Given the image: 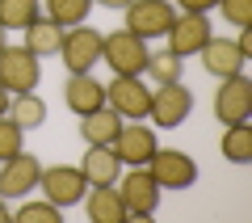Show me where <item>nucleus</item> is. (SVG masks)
Returning <instances> with one entry per match:
<instances>
[{"label": "nucleus", "instance_id": "33", "mask_svg": "<svg viewBox=\"0 0 252 223\" xmlns=\"http://www.w3.org/2000/svg\"><path fill=\"white\" fill-rule=\"evenodd\" d=\"M4 46H9V30L0 26V51H4Z\"/></svg>", "mask_w": 252, "mask_h": 223}, {"label": "nucleus", "instance_id": "26", "mask_svg": "<svg viewBox=\"0 0 252 223\" xmlns=\"http://www.w3.org/2000/svg\"><path fill=\"white\" fill-rule=\"evenodd\" d=\"M21 148H26V131H21V126L13 122L9 114H0V160L17 156Z\"/></svg>", "mask_w": 252, "mask_h": 223}, {"label": "nucleus", "instance_id": "14", "mask_svg": "<svg viewBox=\"0 0 252 223\" xmlns=\"http://www.w3.org/2000/svg\"><path fill=\"white\" fill-rule=\"evenodd\" d=\"M63 101L76 118L93 114V110L105 106V84L93 76V72H67V84H63Z\"/></svg>", "mask_w": 252, "mask_h": 223}, {"label": "nucleus", "instance_id": "5", "mask_svg": "<svg viewBox=\"0 0 252 223\" xmlns=\"http://www.w3.org/2000/svg\"><path fill=\"white\" fill-rule=\"evenodd\" d=\"M101 42H105V34L93 26H67V34H63V46H59V59L67 72H93V63H101Z\"/></svg>", "mask_w": 252, "mask_h": 223}, {"label": "nucleus", "instance_id": "13", "mask_svg": "<svg viewBox=\"0 0 252 223\" xmlns=\"http://www.w3.org/2000/svg\"><path fill=\"white\" fill-rule=\"evenodd\" d=\"M109 148L118 152L122 164H147L160 143H156V131L143 122V118H130V122H122V131H118V139L109 143Z\"/></svg>", "mask_w": 252, "mask_h": 223}, {"label": "nucleus", "instance_id": "12", "mask_svg": "<svg viewBox=\"0 0 252 223\" xmlns=\"http://www.w3.org/2000/svg\"><path fill=\"white\" fill-rule=\"evenodd\" d=\"M210 34H215V30H210L206 13H177L164 38H168V51L177 55V59H185V55H198Z\"/></svg>", "mask_w": 252, "mask_h": 223}, {"label": "nucleus", "instance_id": "9", "mask_svg": "<svg viewBox=\"0 0 252 223\" xmlns=\"http://www.w3.org/2000/svg\"><path fill=\"white\" fill-rule=\"evenodd\" d=\"M38 189H42V198H51L55 206H76V202H84L89 181H84V173L76 169V164H51V169H42V177H38Z\"/></svg>", "mask_w": 252, "mask_h": 223}, {"label": "nucleus", "instance_id": "29", "mask_svg": "<svg viewBox=\"0 0 252 223\" xmlns=\"http://www.w3.org/2000/svg\"><path fill=\"white\" fill-rule=\"evenodd\" d=\"M235 46H240V55H244V59L252 55V26H240V38H235Z\"/></svg>", "mask_w": 252, "mask_h": 223}, {"label": "nucleus", "instance_id": "15", "mask_svg": "<svg viewBox=\"0 0 252 223\" xmlns=\"http://www.w3.org/2000/svg\"><path fill=\"white\" fill-rule=\"evenodd\" d=\"M198 55H202V68H206L215 80H227V76H240L244 72V55H240V46H235L231 38H215L210 34Z\"/></svg>", "mask_w": 252, "mask_h": 223}, {"label": "nucleus", "instance_id": "24", "mask_svg": "<svg viewBox=\"0 0 252 223\" xmlns=\"http://www.w3.org/2000/svg\"><path fill=\"white\" fill-rule=\"evenodd\" d=\"M143 72H152L156 84H172V80H181V59H177L172 51H152Z\"/></svg>", "mask_w": 252, "mask_h": 223}, {"label": "nucleus", "instance_id": "1", "mask_svg": "<svg viewBox=\"0 0 252 223\" xmlns=\"http://www.w3.org/2000/svg\"><path fill=\"white\" fill-rule=\"evenodd\" d=\"M118 198L126 206V219H152L160 206V186L147 173V164H126V177L118 186Z\"/></svg>", "mask_w": 252, "mask_h": 223}, {"label": "nucleus", "instance_id": "4", "mask_svg": "<svg viewBox=\"0 0 252 223\" xmlns=\"http://www.w3.org/2000/svg\"><path fill=\"white\" fill-rule=\"evenodd\" d=\"M147 173L156 177L160 189H189L198 181V164H193V156L181 152V148H156L152 160H147Z\"/></svg>", "mask_w": 252, "mask_h": 223}, {"label": "nucleus", "instance_id": "3", "mask_svg": "<svg viewBox=\"0 0 252 223\" xmlns=\"http://www.w3.org/2000/svg\"><path fill=\"white\" fill-rule=\"evenodd\" d=\"M38 80H42V63H38L34 51L26 46H4L0 51V84L17 97V93H34Z\"/></svg>", "mask_w": 252, "mask_h": 223}, {"label": "nucleus", "instance_id": "21", "mask_svg": "<svg viewBox=\"0 0 252 223\" xmlns=\"http://www.w3.org/2000/svg\"><path fill=\"white\" fill-rule=\"evenodd\" d=\"M38 17H42V4L38 0H0V26L4 30H26Z\"/></svg>", "mask_w": 252, "mask_h": 223}, {"label": "nucleus", "instance_id": "32", "mask_svg": "<svg viewBox=\"0 0 252 223\" xmlns=\"http://www.w3.org/2000/svg\"><path fill=\"white\" fill-rule=\"evenodd\" d=\"M13 219V211H9V198H0V223H9Z\"/></svg>", "mask_w": 252, "mask_h": 223}, {"label": "nucleus", "instance_id": "22", "mask_svg": "<svg viewBox=\"0 0 252 223\" xmlns=\"http://www.w3.org/2000/svg\"><path fill=\"white\" fill-rule=\"evenodd\" d=\"M223 156L231 164H248L252 160V126L248 122H231L223 135Z\"/></svg>", "mask_w": 252, "mask_h": 223}, {"label": "nucleus", "instance_id": "20", "mask_svg": "<svg viewBox=\"0 0 252 223\" xmlns=\"http://www.w3.org/2000/svg\"><path fill=\"white\" fill-rule=\"evenodd\" d=\"M9 118L21 131H38V126L46 122V101L38 97V93H17V97L9 101Z\"/></svg>", "mask_w": 252, "mask_h": 223}, {"label": "nucleus", "instance_id": "16", "mask_svg": "<svg viewBox=\"0 0 252 223\" xmlns=\"http://www.w3.org/2000/svg\"><path fill=\"white\" fill-rule=\"evenodd\" d=\"M80 173L89 186H118V173H122V160H118L114 148H89L80 160Z\"/></svg>", "mask_w": 252, "mask_h": 223}, {"label": "nucleus", "instance_id": "25", "mask_svg": "<svg viewBox=\"0 0 252 223\" xmlns=\"http://www.w3.org/2000/svg\"><path fill=\"white\" fill-rule=\"evenodd\" d=\"M63 219V206H55L51 198L42 202H21L17 206V223H59Z\"/></svg>", "mask_w": 252, "mask_h": 223}, {"label": "nucleus", "instance_id": "23", "mask_svg": "<svg viewBox=\"0 0 252 223\" xmlns=\"http://www.w3.org/2000/svg\"><path fill=\"white\" fill-rule=\"evenodd\" d=\"M42 4H46V17L59 21L63 30L89 21V13H93V0H42Z\"/></svg>", "mask_w": 252, "mask_h": 223}, {"label": "nucleus", "instance_id": "10", "mask_svg": "<svg viewBox=\"0 0 252 223\" xmlns=\"http://www.w3.org/2000/svg\"><path fill=\"white\" fill-rule=\"evenodd\" d=\"M122 13H126V30L139 38H164L172 17H177V9L168 0H130Z\"/></svg>", "mask_w": 252, "mask_h": 223}, {"label": "nucleus", "instance_id": "19", "mask_svg": "<svg viewBox=\"0 0 252 223\" xmlns=\"http://www.w3.org/2000/svg\"><path fill=\"white\" fill-rule=\"evenodd\" d=\"M63 34H67V30H63L59 21L38 17V21H30V26H26V51H34L38 59H42V55H59Z\"/></svg>", "mask_w": 252, "mask_h": 223}, {"label": "nucleus", "instance_id": "6", "mask_svg": "<svg viewBox=\"0 0 252 223\" xmlns=\"http://www.w3.org/2000/svg\"><path fill=\"white\" fill-rule=\"evenodd\" d=\"M189 114H193V89H185L181 80L160 84V89L152 93V110H147V118H152L156 126L172 131V126H181Z\"/></svg>", "mask_w": 252, "mask_h": 223}, {"label": "nucleus", "instance_id": "8", "mask_svg": "<svg viewBox=\"0 0 252 223\" xmlns=\"http://www.w3.org/2000/svg\"><path fill=\"white\" fill-rule=\"evenodd\" d=\"M105 106L118 118H147L152 110V89H147L139 76H114V84H105Z\"/></svg>", "mask_w": 252, "mask_h": 223}, {"label": "nucleus", "instance_id": "27", "mask_svg": "<svg viewBox=\"0 0 252 223\" xmlns=\"http://www.w3.org/2000/svg\"><path fill=\"white\" fill-rule=\"evenodd\" d=\"M219 9H223V17L231 21L235 30L252 26V0H219Z\"/></svg>", "mask_w": 252, "mask_h": 223}, {"label": "nucleus", "instance_id": "18", "mask_svg": "<svg viewBox=\"0 0 252 223\" xmlns=\"http://www.w3.org/2000/svg\"><path fill=\"white\" fill-rule=\"evenodd\" d=\"M84 211H89L93 223H126V206H122V198H118L114 186H89Z\"/></svg>", "mask_w": 252, "mask_h": 223}, {"label": "nucleus", "instance_id": "28", "mask_svg": "<svg viewBox=\"0 0 252 223\" xmlns=\"http://www.w3.org/2000/svg\"><path fill=\"white\" fill-rule=\"evenodd\" d=\"M219 9V0H177V13H210Z\"/></svg>", "mask_w": 252, "mask_h": 223}, {"label": "nucleus", "instance_id": "7", "mask_svg": "<svg viewBox=\"0 0 252 223\" xmlns=\"http://www.w3.org/2000/svg\"><path fill=\"white\" fill-rule=\"evenodd\" d=\"M215 118L223 126L248 122V118H252V80L244 76V72L219 80V89H215Z\"/></svg>", "mask_w": 252, "mask_h": 223}, {"label": "nucleus", "instance_id": "17", "mask_svg": "<svg viewBox=\"0 0 252 223\" xmlns=\"http://www.w3.org/2000/svg\"><path fill=\"white\" fill-rule=\"evenodd\" d=\"M118 131H122V122H118V114L109 106L93 110V114H80V139L89 148H109L118 139Z\"/></svg>", "mask_w": 252, "mask_h": 223}, {"label": "nucleus", "instance_id": "30", "mask_svg": "<svg viewBox=\"0 0 252 223\" xmlns=\"http://www.w3.org/2000/svg\"><path fill=\"white\" fill-rule=\"evenodd\" d=\"M93 4H101V9H126L130 0H93Z\"/></svg>", "mask_w": 252, "mask_h": 223}, {"label": "nucleus", "instance_id": "11", "mask_svg": "<svg viewBox=\"0 0 252 223\" xmlns=\"http://www.w3.org/2000/svg\"><path fill=\"white\" fill-rule=\"evenodd\" d=\"M38 177H42L38 156H30L26 148H21L17 156L0 160V198H26V194H34Z\"/></svg>", "mask_w": 252, "mask_h": 223}, {"label": "nucleus", "instance_id": "31", "mask_svg": "<svg viewBox=\"0 0 252 223\" xmlns=\"http://www.w3.org/2000/svg\"><path fill=\"white\" fill-rule=\"evenodd\" d=\"M9 101H13V93L4 89V84H0V114H9Z\"/></svg>", "mask_w": 252, "mask_h": 223}, {"label": "nucleus", "instance_id": "2", "mask_svg": "<svg viewBox=\"0 0 252 223\" xmlns=\"http://www.w3.org/2000/svg\"><path fill=\"white\" fill-rule=\"evenodd\" d=\"M147 38L130 34V30H114V34H105V42H101V59L114 68V76H143L147 68Z\"/></svg>", "mask_w": 252, "mask_h": 223}]
</instances>
